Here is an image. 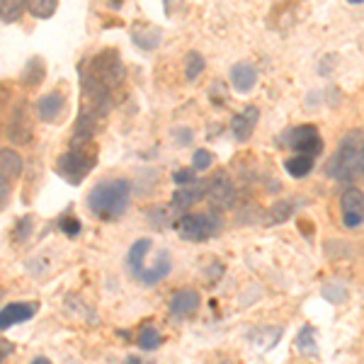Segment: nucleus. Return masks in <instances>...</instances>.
Listing matches in <instances>:
<instances>
[{"instance_id": "25", "label": "nucleus", "mask_w": 364, "mask_h": 364, "mask_svg": "<svg viewBox=\"0 0 364 364\" xmlns=\"http://www.w3.org/2000/svg\"><path fill=\"white\" fill-rule=\"evenodd\" d=\"M294 214V202H289V199H279L277 204L272 207V211H269V221H277V224H282V221H287L289 216Z\"/></svg>"}, {"instance_id": "1", "label": "nucleus", "mask_w": 364, "mask_h": 364, "mask_svg": "<svg viewBox=\"0 0 364 364\" xmlns=\"http://www.w3.org/2000/svg\"><path fill=\"white\" fill-rule=\"evenodd\" d=\"M129 199H132V185L124 178L102 180L87 195V207L97 219L114 221L129 209Z\"/></svg>"}, {"instance_id": "27", "label": "nucleus", "mask_w": 364, "mask_h": 364, "mask_svg": "<svg viewBox=\"0 0 364 364\" xmlns=\"http://www.w3.org/2000/svg\"><path fill=\"white\" fill-rule=\"evenodd\" d=\"M134 39H136V44L141 49H154L161 42V32L158 29H149L146 34H134Z\"/></svg>"}, {"instance_id": "33", "label": "nucleus", "mask_w": 364, "mask_h": 364, "mask_svg": "<svg viewBox=\"0 0 364 364\" xmlns=\"http://www.w3.org/2000/svg\"><path fill=\"white\" fill-rule=\"evenodd\" d=\"M124 364H149V362H144L141 357H127V362Z\"/></svg>"}, {"instance_id": "4", "label": "nucleus", "mask_w": 364, "mask_h": 364, "mask_svg": "<svg viewBox=\"0 0 364 364\" xmlns=\"http://www.w3.org/2000/svg\"><path fill=\"white\" fill-rule=\"evenodd\" d=\"M221 231V221L214 214H187L178 221V233L185 240L202 243V240L214 238Z\"/></svg>"}, {"instance_id": "28", "label": "nucleus", "mask_w": 364, "mask_h": 364, "mask_svg": "<svg viewBox=\"0 0 364 364\" xmlns=\"http://www.w3.org/2000/svg\"><path fill=\"white\" fill-rule=\"evenodd\" d=\"M58 226H61V231L66 233V236H70V238H73V236H78V233H80V228H83V226H80V221L75 219V216H70V214L61 216V221H58Z\"/></svg>"}, {"instance_id": "6", "label": "nucleus", "mask_w": 364, "mask_h": 364, "mask_svg": "<svg viewBox=\"0 0 364 364\" xmlns=\"http://www.w3.org/2000/svg\"><path fill=\"white\" fill-rule=\"evenodd\" d=\"M340 211H343V224L348 228H360L364 221V197L360 187H348L340 195Z\"/></svg>"}, {"instance_id": "10", "label": "nucleus", "mask_w": 364, "mask_h": 364, "mask_svg": "<svg viewBox=\"0 0 364 364\" xmlns=\"http://www.w3.org/2000/svg\"><path fill=\"white\" fill-rule=\"evenodd\" d=\"M257 117H260L257 107H245L243 112L233 117V122H231L233 136H236L238 141H248L252 136V129H255V124H257Z\"/></svg>"}, {"instance_id": "32", "label": "nucleus", "mask_w": 364, "mask_h": 364, "mask_svg": "<svg viewBox=\"0 0 364 364\" xmlns=\"http://www.w3.org/2000/svg\"><path fill=\"white\" fill-rule=\"evenodd\" d=\"M8 192H10V185H8V180L0 175V207H3L5 202H8Z\"/></svg>"}, {"instance_id": "13", "label": "nucleus", "mask_w": 364, "mask_h": 364, "mask_svg": "<svg viewBox=\"0 0 364 364\" xmlns=\"http://www.w3.org/2000/svg\"><path fill=\"white\" fill-rule=\"evenodd\" d=\"M37 109L44 122H56L63 109H66V97H63L61 92H49V95H44L39 100Z\"/></svg>"}, {"instance_id": "5", "label": "nucleus", "mask_w": 364, "mask_h": 364, "mask_svg": "<svg viewBox=\"0 0 364 364\" xmlns=\"http://www.w3.org/2000/svg\"><path fill=\"white\" fill-rule=\"evenodd\" d=\"M289 141H284L287 146H291V149L296 151V156H318L323 151V141H321V134L318 129L314 124H301L296 129H291L289 134Z\"/></svg>"}, {"instance_id": "20", "label": "nucleus", "mask_w": 364, "mask_h": 364, "mask_svg": "<svg viewBox=\"0 0 364 364\" xmlns=\"http://www.w3.org/2000/svg\"><path fill=\"white\" fill-rule=\"evenodd\" d=\"M44 75H46L44 61L39 56H34V58H29L25 70H22V83H25V85H37V83H42V80H44Z\"/></svg>"}, {"instance_id": "2", "label": "nucleus", "mask_w": 364, "mask_h": 364, "mask_svg": "<svg viewBox=\"0 0 364 364\" xmlns=\"http://www.w3.org/2000/svg\"><path fill=\"white\" fill-rule=\"evenodd\" d=\"M328 178L338 182H352L362 178L364 173V141H362V129H355L348 136L340 141L338 154L333 156V161L326 168Z\"/></svg>"}, {"instance_id": "23", "label": "nucleus", "mask_w": 364, "mask_h": 364, "mask_svg": "<svg viewBox=\"0 0 364 364\" xmlns=\"http://www.w3.org/2000/svg\"><path fill=\"white\" fill-rule=\"evenodd\" d=\"M204 70V56L199 51H190L185 56V78L187 80H195L199 78V73Z\"/></svg>"}, {"instance_id": "29", "label": "nucleus", "mask_w": 364, "mask_h": 364, "mask_svg": "<svg viewBox=\"0 0 364 364\" xmlns=\"http://www.w3.org/2000/svg\"><path fill=\"white\" fill-rule=\"evenodd\" d=\"M29 231H32V219H29V216H25V219H22L20 224L15 226L13 236H15V240H25L29 236Z\"/></svg>"}, {"instance_id": "9", "label": "nucleus", "mask_w": 364, "mask_h": 364, "mask_svg": "<svg viewBox=\"0 0 364 364\" xmlns=\"http://www.w3.org/2000/svg\"><path fill=\"white\" fill-rule=\"evenodd\" d=\"M199 309V291L195 289H178L170 299V314L175 318H190Z\"/></svg>"}, {"instance_id": "26", "label": "nucleus", "mask_w": 364, "mask_h": 364, "mask_svg": "<svg viewBox=\"0 0 364 364\" xmlns=\"http://www.w3.org/2000/svg\"><path fill=\"white\" fill-rule=\"evenodd\" d=\"M211 163H214V154L207 149H199L195 151V161H192V170H199V173H204V170L211 168Z\"/></svg>"}, {"instance_id": "30", "label": "nucleus", "mask_w": 364, "mask_h": 364, "mask_svg": "<svg viewBox=\"0 0 364 364\" xmlns=\"http://www.w3.org/2000/svg\"><path fill=\"white\" fill-rule=\"evenodd\" d=\"M173 180L178 182V185H192L195 182V170H190V168H182V170H178V173L173 175Z\"/></svg>"}, {"instance_id": "7", "label": "nucleus", "mask_w": 364, "mask_h": 364, "mask_svg": "<svg viewBox=\"0 0 364 364\" xmlns=\"http://www.w3.org/2000/svg\"><path fill=\"white\" fill-rule=\"evenodd\" d=\"M204 195L211 202V207L216 209H228L233 204V199H236V190H233V182L228 178L226 173H219L214 180L207 185V190H204Z\"/></svg>"}, {"instance_id": "14", "label": "nucleus", "mask_w": 364, "mask_h": 364, "mask_svg": "<svg viewBox=\"0 0 364 364\" xmlns=\"http://www.w3.org/2000/svg\"><path fill=\"white\" fill-rule=\"evenodd\" d=\"M255 80H257V73H255V68H252L250 63H236V66L231 68V85H233V90L250 92L252 85H255Z\"/></svg>"}, {"instance_id": "16", "label": "nucleus", "mask_w": 364, "mask_h": 364, "mask_svg": "<svg viewBox=\"0 0 364 364\" xmlns=\"http://www.w3.org/2000/svg\"><path fill=\"white\" fill-rule=\"evenodd\" d=\"M202 197H204V187L202 185H185L173 195V209L175 211H185V209H190L195 202H199Z\"/></svg>"}, {"instance_id": "8", "label": "nucleus", "mask_w": 364, "mask_h": 364, "mask_svg": "<svg viewBox=\"0 0 364 364\" xmlns=\"http://www.w3.org/2000/svg\"><path fill=\"white\" fill-rule=\"evenodd\" d=\"M34 314H37V304H8L5 309H0V331H8L10 326L34 318Z\"/></svg>"}, {"instance_id": "18", "label": "nucleus", "mask_w": 364, "mask_h": 364, "mask_svg": "<svg viewBox=\"0 0 364 364\" xmlns=\"http://www.w3.org/2000/svg\"><path fill=\"white\" fill-rule=\"evenodd\" d=\"M296 350L304 357H316L318 355V345H316V331L314 326H304L301 333L296 336Z\"/></svg>"}, {"instance_id": "11", "label": "nucleus", "mask_w": 364, "mask_h": 364, "mask_svg": "<svg viewBox=\"0 0 364 364\" xmlns=\"http://www.w3.org/2000/svg\"><path fill=\"white\" fill-rule=\"evenodd\" d=\"M149 250H151V238H141V240H136V243L132 245V248H129V252H127V267H129V272H132L134 279H139V274L144 272L146 255H149Z\"/></svg>"}, {"instance_id": "22", "label": "nucleus", "mask_w": 364, "mask_h": 364, "mask_svg": "<svg viewBox=\"0 0 364 364\" xmlns=\"http://www.w3.org/2000/svg\"><path fill=\"white\" fill-rule=\"evenodd\" d=\"M58 8V0H29L27 3V10L32 13L34 17H51L56 13Z\"/></svg>"}, {"instance_id": "19", "label": "nucleus", "mask_w": 364, "mask_h": 364, "mask_svg": "<svg viewBox=\"0 0 364 364\" xmlns=\"http://www.w3.org/2000/svg\"><path fill=\"white\" fill-rule=\"evenodd\" d=\"M284 168L291 178H306L311 170H314V158L311 156H291L284 161Z\"/></svg>"}, {"instance_id": "34", "label": "nucleus", "mask_w": 364, "mask_h": 364, "mask_svg": "<svg viewBox=\"0 0 364 364\" xmlns=\"http://www.w3.org/2000/svg\"><path fill=\"white\" fill-rule=\"evenodd\" d=\"M32 364H51L49 360H44V357H37V360H34Z\"/></svg>"}, {"instance_id": "17", "label": "nucleus", "mask_w": 364, "mask_h": 364, "mask_svg": "<svg viewBox=\"0 0 364 364\" xmlns=\"http://www.w3.org/2000/svg\"><path fill=\"white\" fill-rule=\"evenodd\" d=\"M22 158L13 149H0V175L3 178H20Z\"/></svg>"}, {"instance_id": "21", "label": "nucleus", "mask_w": 364, "mask_h": 364, "mask_svg": "<svg viewBox=\"0 0 364 364\" xmlns=\"http://www.w3.org/2000/svg\"><path fill=\"white\" fill-rule=\"evenodd\" d=\"M22 13H25V3L22 0H0V20L3 22L20 20Z\"/></svg>"}, {"instance_id": "24", "label": "nucleus", "mask_w": 364, "mask_h": 364, "mask_svg": "<svg viewBox=\"0 0 364 364\" xmlns=\"http://www.w3.org/2000/svg\"><path fill=\"white\" fill-rule=\"evenodd\" d=\"M158 345H161V333H158L156 328H151V326L141 328V333H139V348L146 350V352H151V350H156Z\"/></svg>"}, {"instance_id": "31", "label": "nucleus", "mask_w": 364, "mask_h": 364, "mask_svg": "<svg viewBox=\"0 0 364 364\" xmlns=\"http://www.w3.org/2000/svg\"><path fill=\"white\" fill-rule=\"evenodd\" d=\"M13 343H8V340H3L0 338V364H3L5 360H8L10 355H13Z\"/></svg>"}, {"instance_id": "15", "label": "nucleus", "mask_w": 364, "mask_h": 364, "mask_svg": "<svg viewBox=\"0 0 364 364\" xmlns=\"http://www.w3.org/2000/svg\"><path fill=\"white\" fill-rule=\"evenodd\" d=\"M170 267H173V262H170V255H168V250H163L161 255H158V260H156V265L154 267H146L144 272V277H139L141 279V284H158L161 279H166L168 274H170Z\"/></svg>"}, {"instance_id": "3", "label": "nucleus", "mask_w": 364, "mask_h": 364, "mask_svg": "<svg viewBox=\"0 0 364 364\" xmlns=\"http://www.w3.org/2000/svg\"><path fill=\"white\" fill-rule=\"evenodd\" d=\"M97 158H95V146L90 144V139H75L70 146L68 154H63L58 158L56 170L63 175V180L70 185H78L80 180L95 168Z\"/></svg>"}, {"instance_id": "12", "label": "nucleus", "mask_w": 364, "mask_h": 364, "mask_svg": "<svg viewBox=\"0 0 364 364\" xmlns=\"http://www.w3.org/2000/svg\"><path fill=\"white\" fill-rule=\"evenodd\" d=\"M8 134H10V139H13L15 144H29V141H32V124H29V119H27V109L25 107H17L13 112Z\"/></svg>"}, {"instance_id": "35", "label": "nucleus", "mask_w": 364, "mask_h": 364, "mask_svg": "<svg viewBox=\"0 0 364 364\" xmlns=\"http://www.w3.org/2000/svg\"><path fill=\"white\" fill-rule=\"evenodd\" d=\"M0 95H3V90H0Z\"/></svg>"}]
</instances>
